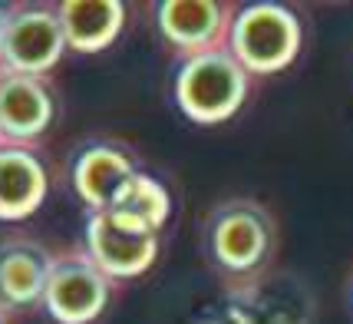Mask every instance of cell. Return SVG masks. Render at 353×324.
Masks as SVG:
<instances>
[{
    "label": "cell",
    "mask_w": 353,
    "mask_h": 324,
    "mask_svg": "<svg viewBox=\"0 0 353 324\" xmlns=\"http://www.w3.org/2000/svg\"><path fill=\"white\" fill-rule=\"evenodd\" d=\"M277 222L258 199H225L201 222V255L231 288L258 285L274 262Z\"/></svg>",
    "instance_id": "cell-1"
},
{
    "label": "cell",
    "mask_w": 353,
    "mask_h": 324,
    "mask_svg": "<svg viewBox=\"0 0 353 324\" xmlns=\"http://www.w3.org/2000/svg\"><path fill=\"white\" fill-rule=\"evenodd\" d=\"M304 46V23L297 10L274 0L231 7L225 50L248 77H274L294 66Z\"/></svg>",
    "instance_id": "cell-2"
},
{
    "label": "cell",
    "mask_w": 353,
    "mask_h": 324,
    "mask_svg": "<svg viewBox=\"0 0 353 324\" xmlns=\"http://www.w3.org/2000/svg\"><path fill=\"white\" fill-rule=\"evenodd\" d=\"M248 90H251V77L225 46L179 57L172 73L175 106L188 123L199 126L228 123L234 113H241Z\"/></svg>",
    "instance_id": "cell-3"
},
{
    "label": "cell",
    "mask_w": 353,
    "mask_h": 324,
    "mask_svg": "<svg viewBox=\"0 0 353 324\" xmlns=\"http://www.w3.org/2000/svg\"><path fill=\"white\" fill-rule=\"evenodd\" d=\"M112 278L86 258V251L53 255L40 308L57 324H92L112 301Z\"/></svg>",
    "instance_id": "cell-4"
},
{
    "label": "cell",
    "mask_w": 353,
    "mask_h": 324,
    "mask_svg": "<svg viewBox=\"0 0 353 324\" xmlns=\"http://www.w3.org/2000/svg\"><path fill=\"white\" fill-rule=\"evenodd\" d=\"M66 53L63 27L53 3H17L10 7L0 37V66L10 73L46 77Z\"/></svg>",
    "instance_id": "cell-5"
},
{
    "label": "cell",
    "mask_w": 353,
    "mask_h": 324,
    "mask_svg": "<svg viewBox=\"0 0 353 324\" xmlns=\"http://www.w3.org/2000/svg\"><path fill=\"white\" fill-rule=\"evenodd\" d=\"M83 251L112 281L139 278L159 258V235L132 231L106 212H90L83 229Z\"/></svg>",
    "instance_id": "cell-6"
},
{
    "label": "cell",
    "mask_w": 353,
    "mask_h": 324,
    "mask_svg": "<svg viewBox=\"0 0 353 324\" xmlns=\"http://www.w3.org/2000/svg\"><path fill=\"white\" fill-rule=\"evenodd\" d=\"M57 120V90L46 77L10 73L0 66V142L37 146Z\"/></svg>",
    "instance_id": "cell-7"
},
{
    "label": "cell",
    "mask_w": 353,
    "mask_h": 324,
    "mask_svg": "<svg viewBox=\"0 0 353 324\" xmlns=\"http://www.w3.org/2000/svg\"><path fill=\"white\" fill-rule=\"evenodd\" d=\"M136 169L129 146L116 139H86L70 155V185L86 212H103Z\"/></svg>",
    "instance_id": "cell-8"
},
{
    "label": "cell",
    "mask_w": 353,
    "mask_h": 324,
    "mask_svg": "<svg viewBox=\"0 0 353 324\" xmlns=\"http://www.w3.org/2000/svg\"><path fill=\"white\" fill-rule=\"evenodd\" d=\"M231 7L221 0H162L155 3V30L182 57L225 46Z\"/></svg>",
    "instance_id": "cell-9"
},
{
    "label": "cell",
    "mask_w": 353,
    "mask_h": 324,
    "mask_svg": "<svg viewBox=\"0 0 353 324\" xmlns=\"http://www.w3.org/2000/svg\"><path fill=\"white\" fill-rule=\"evenodd\" d=\"M50 196V166L37 146L0 142V222L30 218Z\"/></svg>",
    "instance_id": "cell-10"
},
{
    "label": "cell",
    "mask_w": 353,
    "mask_h": 324,
    "mask_svg": "<svg viewBox=\"0 0 353 324\" xmlns=\"http://www.w3.org/2000/svg\"><path fill=\"white\" fill-rule=\"evenodd\" d=\"M53 265V251L37 238H3L0 242V308L7 314L40 308L43 285Z\"/></svg>",
    "instance_id": "cell-11"
},
{
    "label": "cell",
    "mask_w": 353,
    "mask_h": 324,
    "mask_svg": "<svg viewBox=\"0 0 353 324\" xmlns=\"http://www.w3.org/2000/svg\"><path fill=\"white\" fill-rule=\"evenodd\" d=\"M66 50L99 53L119 40L125 27V3L119 0H63L57 3Z\"/></svg>",
    "instance_id": "cell-12"
},
{
    "label": "cell",
    "mask_w": 353,
    "mask_h": 324,
    "mask_svg": "<svg viewBox=\"0 0 353 324\" xmlns=\"http://www.w3.org/2000/svg\"><path fill=\"white\" fill-rule=\"evenodd\" d=\"M103 212L132 231L162 235V229L169 225V218H172V192L165 189L162 179L136 169Z\"/></svg>",
    "instance_id": "cell-13"
},
{
    "label": "cell",
    "mask_w": 353,
    "mask_h": 324,
    "mask_svg": "<svg viewBox=\"0 0 353 324\" xmlns=\"http://www.w3.org/2000/svg\"><path fill=\"white\" fill-rule=\"evenodd\" d=\"M7 17H10V3H0V37H3V27H7Z\"/></svg>",
    "instance_id": "cell-14"
},
{
    "label": "cell",
    "mask_w": 353,
    "mask_h": 324,
    "mask_svg": "<svg viewBox=\"0 0 353 324\" xmlns=\"http://www.w3.org/2000/svg\"><path fill=\"white\" fill-rule=\"evenodd\" d=\"M347 305H350V311H353V275H350V281H347Z\"/></svg>",
    "instance_id": "cell-15"
},
{
    "label": "cell",
    "mask_w": 353,
    "mask_h": 324,
    "mask_svg": "<svg viewBox=\"0 0 353 324\" xmlns=\"http://www.w3.org/2000/svg\"><path fill=\"white\" fill-rule=\"evenodd\" d=\"M0 324H10V314H7L3 308H0Z\"/></svg>",
    "instance_id": "cell-16"
}]
</instances>
